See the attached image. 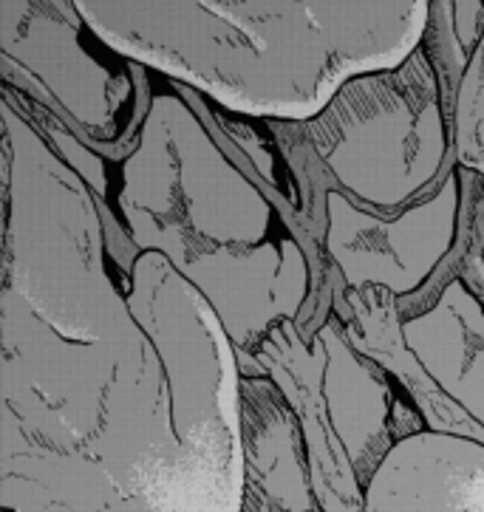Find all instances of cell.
Returning a JSON list of instances; mask_svg holds the SVG:
<instances>
[{"mask_svg": "<svg viewBox=\"0 0 484 512\" xmlns=\"http://www.w3.org/2000/svg\"><path fill=\"white\" fill-rule=\"evenodd\" d=\"M0 512H3V510H0Z\"/></svg>", "mask_w": 484, "mask_h": 512, "instance_id": "6", "label": "cell"}, {"mask_svg": "<svg viewBox=\"0 0 484 512\" xmlns=\"http://www.w3.org/2000/svg\"><path fill=\"white\" fill-rule=\"evenodd\" d=\"M363 512H484V445L439 430L405 436L374 467Z\"/></svg>", "mask_w": 484, "mask_h": 512, "instance_id": "4", "label": "cell"}, {"mask_svg": "<svg viewBox=\"0 0 484 512\" xmlns=\"http://www.w3.org/2000/svg\"><path fill=\"white\" fill-rule=\"evenodd\" d=\"M303 128L343 190L391 213L425 193L448 159L445 85L419 46L397 68L340 85Z\"/></svg>", "mask_w": 484, "mask_h": 512, "instance_id": "2", "label": "cell"}, {"mask_svg": "<svg viewBox=\"0 0 484 512\" xmlns=\"http://www.w3.org/2000/svg\"><path fill=\"white\" fill-rule=\"evenodd\" d=\"M329 215V247L346 281L354 286L380 283L394 295H405L414 292L451 249L459 218V182L451 173L439 193L394 221L357 210L340 193H329Z\"/></svg>", "mask_w": 484, "mask_h": 512, "instance_id": "3", "label": "cell"}, {"mask_svg": "<svg viewBox=\"0 0 484 512\" xmlns=\"http://www.w3.org/2000/svg\"><path fill=\"white\" fill-rule=\"evenodd\" d=\"M6 227H9V156L0 148V314L6 289Z\"/></svg>", "mask_w": 484, "mask_h": 512, "instance_id": "5", "label": "cell"}, {"mask_svg": "<svg viewBox=\"0 0 484 512\" xmlns=\"http://www.w3.org/2000/svg\"><path fill=\"white\" fill-rule=\"evenodd\" d=\"M117 207L136 249L165 255L235 348L250 351L301 312L309 266L298 241L173 94L151 100Z\"/></svg>", "mask_w": 484, "mask_h": 512, "instance_id": "1", "label": "cell"}]
</instances>
